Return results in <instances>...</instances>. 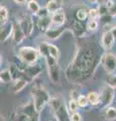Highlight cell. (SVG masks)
I'll use <instances>...</instances> for the list:
<instances>
[{"label":"cell","mask_w":116,"mask_h":121,"mask_svg":"<svg viewBox=\"0 0 116 121\" xmlns=\"http://www.w3.org/2000/svg\"><path fill=\"white\" fill-rule=\"evenodd\" d=\"M101 63L100 60H96L94 50L91 47H85L77 52L76 56L67 71V75L72 80H81L87 78L93 70H95L97 64Z\"/></svg>","instance_id":"6da1fadb"},{"label":"cell","mask_w":116,"mask_h":121,"mask_svg":"<svg viewBox=\"0 0 116 121\" xmlns=\"http://www.w3.org/2000/svg\"><path fill=\"white\" fill-rule=\"evenodd\" d=\"M50 107L58 121H70L71 113L68 105L62 97H53L50 100Z\"/></svg>","instance_id":"7a4b0ae2"},{"label":"cell","mask_w":116,"mask_h":121,"mask_svg":"<svg viewBox=\"0 0 116 121\" xmlns=\"http://www.w3.org/2000/svg\"><path fill=\"white\" fill-rule=\"evenodd\" d=\"M51 97L47 92V90L42 86H35L32 89V102L37 112H40L46 107L47 103H50Z\"/></svg>","instance_id":"3957f363"},{"label":"cell","mask_w":116,"mask_h":121,"mask_svg":"<svg viewBox=\"0 0 116 121\" xmlns=\"http://www.w3.org/2000/svg\"><path fill=\"white\" fill-rule=\"evenodd\" d=\"M39 48L32 47H22L18 50V59L24 65H34L39 56Z\"/></svg>","instance_id":"277c9868"},{"label":"cell","mask_w":116,"mask_h":121,"mask_svg":"<svg viewBox=\"0 0 116 121\" xmlns=\"http://www.w3.org/2000/svg\"><path fill=\"white\" fill-rule=\"evenodd\" d=\"M101 65L107 74L116 73V55L105 52L101 58Z\"/></svg>","instance_id":"5b68a950"},{"label":"cell","mask_w":116,"mask_h":121,"mask_svg":"<svg viewBox=\"0 0 116 121\" xmlns=\"http://www.w3.org/2000/svg\"><path fill=\"white\" fill-rule=\"evenodd\" d=\"M113 98H114V88H112V87L106 84L100 92V99H101L100 104H102L103 107H108L112 103Z\"/></svg>","instance_id":"8992f818"},{"label":"cell","mask_w":116,"mask_h":121,"mask_svg":"<svg viewBox=\"0 0 116 121\" xmlns=\"http://www.w3.org/2000/svg\"><path fill=\"white\" fill-rule=\"evenodd\" d=\"M20 27L23 30V32L25 33L26 36H29L33 31V20L30 16L28 15H24L22 18H20V20L18 21Z\"/></svg>","instance_id":"52a82bcc"},{"label":"cell","mask_w":116,"mask_h":121,"mask_svg":"<svg viewBox=\"0 0 116 121\" xmlns=\"http://www.w3.org/2000/svg\"><path fill=\"white\" fill-rule=\"evenodd\" d=\"M115 40H116L115 36L110 29V30H108V31H105L102 35V37H101V44H102V47L105 48L106 51H109L110 48H113Z\"/></svg>","instance_id":"ba28073f"},{"label":"cell","mask_w":116,"mask_h":121,"mask_svg":"<svg viewBox=\"0 0 116 121\" xmlns=\"http://www.w3.org/2000/svg\"><path fill=\"white\" fill-rule=\"evenodd\" d=\"M52 16V27H61L66 22V13L63 9L56 11L55 13L51 14Z\"/></svg>","instance_id":"9c48e42d"},{"label":"cell","mask_w":116,"mask_h":121,"mask_svg":"<svg viewBox=\"0 0 116 121\" xmlns=\"http://www.w3.org/2000/svg\"><path fill=\"white\" fill-rule=\"evenodd\" d=\"M36 26L43 33H46L48 29L52 27V16L47 15L44 17H37L36 20Z\"/></svg>","instance_id":"30bf717a"},{"label":"cell","mask_w":116,"mask_h":121,"mask_svg":"<svg viewBox=\"0 0 116 121\" xmlns=\"http://www.w3.org/2000/svg\"><path fill=\"white\" fill-rule=\"evenodd\" d=\"M73 31H74V35H76L77 36H83L86 35V32L89 31L88 28H87V24H85L84 21H81V20H74L73 22Z\"/></svg>","instance_id":"8fae6325"},{"label":"cell","mask_w":116,"mask_h":121,"mask_svg":"<svg viewBox=\"0 0 116 121\" xmlns=\"http://www.w3.org/2000/svg\"><path fill=\"white\" fill-rule=\"evenodd\" d=\"M47 70H48V76H50V79L52 80V82L54 84H58L60 82V67L59 64H54V65H50L47 66Z\"/></svg>","instance_id":"7c38bea8"},{"label":"cell","mask_w":116,"mask_h":121,"mask_svg":"<svg viewBox=\"0 0 116 121\" xmlns=\"http://www.w3.org/2000/svg\"><path fill=\"white\" fill-rule=\"evenodd\" d=\"M12 37H13V43L14 44H19L22 43V40H23L26 35H25V33L23 32V30L22 28L20 27L19 23L14 24V29H13V35H12Z\"/></svg>","instance_id":"4fadbf2b"},{"label":"cell","mask_w":116,"mask_h":121,"mask_svg":"<svg viewBox=\"0 0 116 121\" xmlns=\"http://www.w3.org/2000/svg\"><path fill=\"white\" fill-rule=\"evenodd\" d=\"M13 29H14V24L7 22L6 24L1 25V31H0V36H1V43H4L5 40L8 39V37L13 35Z\"/></svg>","instance_id":"5bb4252c"},{"label":"cell","mask_w":116,"mask_h":121,"mask_svg":"<svg viewBox=\"0 0 116 121\" xmlns=\"http://www.w3.org/2000/svg\"><path fill=\"white\" fill-rule=\"evenodd\" d=\"M40 72H42L40 67L39 65H36V64H34V65H26L24 69V73L28 76V78L30 80L35 78L36 76H39L40 74Z\"/></svg>","instance_id":"9a60e30c"},{"label":"cell","mask_w":116,"mask_h":121,"mask_svg":"<svg viewBox=\"0 0 116 121\" xmlns=\"http://www.w3.org/2000/svg\"><path fill=\"white\" fill-rule=\"evenodd\" d=\"M64 32H65V27L61 26V27H51L44 35L50 39H57Z\"/></svg>","instance_id":"2e32d148"},{"label":"cell","mask_w":116,"mask_h":121,"mask_svg":"<svg viewBox=\"0 0 116 121\" xmlns=\"http://www.w3.org/2000/svg\"><path fill=\"white\" fill-rule=\"evenodd\" d=\"M103 117L104 119L107 121H112L116 119V108L112 107V106H108V107L104 108L103 111Z\"/></svg>","instance_id":"e0dca14e"},{"label":"cell","mask_w":116,"mask_h":121,"mask_svg":"<svg viewBox=\"0 0 116 121\" xmlns=\"http://www.w3.org/2000/svg\"><path fill=\"white\" fill-rule=\"evenodd\" d=\"M61 3L59 2V0H48L46 4V8L47 9V11L50 12L51 14L55 13L56 11H58L61 8Z\"/></svg>","instance_id":"ac0fdd59"},{"label":"cell","mask_w":116,"mask_h":121,"mask_svg":"<svg viewBox=\"0 0 116 121\" xmlns=\"http://www.w3.org/2000/svg\"><path fill=\"white\" fill-rule=\"evenodd\" d=\"M88 100H89V103L90 105L92 106H97L101 103V99H100V94H98L95 91H90L88 93Z\"/></svg>","instance_id":"d6986e66"},{"label":"cell","mask_w":116,"mask_h":121,"mask_svg":"<svg viewBox=\"0 0 116 121\" xmlns=\"http://www.w3.org/2000/svg\"><path fill=\"white\" fill-rule=\"evenodd\" d=\"M27 83H28V81L26 79H17V80H15V83H14V85H13V92L14 93L20 92V91L27 85Z\"/></svg>","instance_id":"ffe728a7"},{"label":"cell","mask_w":116,"mask_h":121,"mask_svg":"<svg viewBox=\"0 0 116 121\" xmlns=\"http://www.w3.org/2000/svg\"><path fill=\"white\" fill-rule=\"evenodd\" d=\"M0 79H1V83L3 84H6V83H9L12 81V75H11V72L9 69H5L1 71V74H0Z\"/></svg>","instance_id":"44dd1931"},{"label":"cell","mask_w":116,"mask_h":121,"mask_svg":"<svg viewBox=\"0 0 116 121\" xmlns=\"http://www.w3.org/2000/svg\"><path fill=\"white\" fill-rule=\"evenodd\" d=\"M27 9L30 11L31 13L36 15L37 12L40 10V6H39V2H37L36 0H29V1L27 2Z\"/></svg>","instance_id":"7402d4cb"},{"label":"cell","mask_w":116,"mask_h":121,"mask_svg":"<svg viewBox=\"0 0 116 121\" xmlns=\"http://www.w3.org/2000/svg\"><path fill=\"white\" fill-rule=\"evenodd\" d=\"M0 21H1V25H4L8 22V10L5 6L0 7Z\"/></svg>","instance_id":"603a6c76"},{"label":"cell","mask_w":116,"mask_h":121,"mask_svg":"<svg viewBox=\"0 0 116 121\" xmlns=\"http://www.w3.org/2000/svg\"><path fill=\"white\" fill-rule=\"evenodd\" d=\"M87 18H89V11L86 10L85 8H80L77 10L76 12V19L85 21Z\"/></svg>","instance_id":"cb8c5ba5"},{"label":"cell","mask_w":116,"mask_h":121,"mask_svg":"<svg viewBox=\"0 0 116 121\" xmlns=\"http://www.w3.org/2000/svg\"><path fill=\"white\" fill-rule=\"evenodd\" d=\"M79 104L77 102L76 98H71V99L68 101V108H69V111L70 113H75V112H78V109H79Z\"/></svg>","instance_id":"d4e9b609"},{"label":"cell","mask_w":116,"mask_h":121,"mask_svg":"<svg viewBox=\"0 0 116 121\" xmlns=\"http://www.w3.org/2000/svg\"><path fill=\"white\" fill-rule=\"evenodd\" d=\"M77 102H78V104H79V106L81 108H86L90 104L89 100H88V97L86 95H83V94H81V95H79L77 97Z\"/></svg>","instance_id":"484cf974"},{"label":"cell","mask_w":116,"mask_h":121,"mask_svg":"<svg viewBox=\"0 0 116 121\" xmlns=\"http://www.w3.org/2000/svg\"><path fill=\"white\" fill-rule=\"evenodd\" d=\"M98 26H99V21L97 19H89V21L87 22V28L91 32L98 29Z\"/></svg>","instance_id":"4316f807"},{"label":"cell","mask_w":116,"mask_h":121,"mask_svg":"<svg viewBox=\"0 0 116 121\" xmlns=\"http://www.w3.org/2000/svg\"><path fill=\"white\" fill-rule=\"evenodd\" d=\"M106 84L112 87V88H116V73L109 74L108 78L106 79Z\"/></svg>","instance_id":"83f0119b"},{"label":"cell","mask_w":116,"mask_h":121,"mask_svg":"<svg viewBox=\"0 0 116 121\" xmlns=\"http://www.w3.org/2000/svg\"><path fill=\"white\" fill-rule=\"evenodd\" d=\"M100 18L99 8H91L89 10V19H98Z\"/></svg>","instance_id":"f1b7e54d"},{"label":"cell","mask_w":116,"mask_h":121,"mask_svg":"<svg viewBox=\"0 0 116 121\" xmlns=\"http://www.w3.org/2000/svg\"><path fill=\"white\" fill-rule=\"evenodd\" d=\"M108 8H109V14L112 16H116V2L114 0H111V1L106 5Z\"/></svg>","instance_id":"f546056e"},{"label":"cell","mask_w":116,"mask_h":121,"mask_svg":"<svg viewBox=\"0 0 116 121\" xmlns=\"http://www.w3.org/2000/svg\"><path fill=\"white\" fill-rule=\"evenodd\" d=\"M70 121H83V117L79 112L71 113L70 115Z\"/></svg>","instance_id":"4dcf8cb0"},{"label":"cell","mask_w":116,"mask_h":121,"mask_svg":"<svg viewBox=\"0 0 116 121\" xmlns=\"http://www.w3.org/2000/svg\"><path fill=\"white\" fill-rule=\"evenodd\" d=\"M17 121H28V116L25 113L21 112L17 117Z\"/></svg>","instance_id":"1f68e13d"},{"label":"cell","mask_w":116,"mask_h":121,"mask_svg":"<svg viewBox=\"0 0 116 121\" xmlns=\"http://www.w3.org/2000/svg\"><path fill=\"white\" fill-rule=\"evenodd\" d=\"M14 3H16L18 5H27V0H13Z\"/></svg>","instance_id":"d6a6232c"},{"label":"cell","mask_w":116,"mask_h":121,"mask_svg":"<svg viewBox=\"0 0 116 121\" xmlns=\"http://www.w3.org/2000/svg\"><path fill=\"white\" fill-rule=\"evenodd\" d=\"M28 121H39V113H37V114H35L34 116L28 117Z\"/></svg>","instance_id":"836d02e7"},{"label":"cell","mask_w":116,"mask_h":121,"mask_svg":"<svg viewBox=\"0 0 116 121\" xmlns=\"http://www.w3.org/2000/svg\"><path fill=\"white\" fill-rule=\"evenodd\" d=\"M111 0H98V4L99 5H107Z\"/></svg>","instance_id":"e575fe53"},{"label":"cell","mask_w":116,"mask_h":121,"mask_svg":"<svg viewBox=\"0 0 116 121\" xmlns=\"http://www.w3.org/2000/svg\"><path fill=\"white\" fill-rule=\"evenodd\" d=\"M111 31L113 32V35H114V36H115V39H116V25L114 26L113 28H111Z\"/></svg>","instance_id":"d590c367"},{"label":"cell","mask_w":116,"mask_h":121,"mask_svg":"<svg viewBox=\"0 0 116 121\" xmlns=\"http://www.w3.org/2000/svg\"><path fill=\"white\" fill-rule=\"evenodd\" d=\"M88 1L91 3V4H96V3H98V0H88Z\"/></svg>","instance_id":"8d00e7d4"},{"label":"cell","mask_w":116,"mask_h":121,"mask_svg":"<svg viewBox=\"0 0 116 121\" xmlns=\"http://www.w3.org/2000/svg\"><path fill=\"white\" fill-rule=\"evenodd\" d=\"M0 121H5V119L3 118V117H1V120H0Z\"/></svg>","instance_id":"74e56055"}]
</instances>
